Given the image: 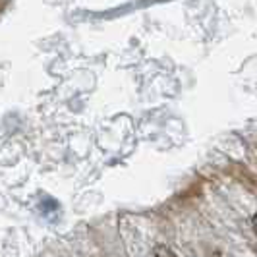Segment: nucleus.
Masks as SVG:
<instances>
[{"label":"nucleus","mask_w":257,"mask_h":257,"mask_svg":"<svg viewBox=\"0 0 257 257\" xmlns=\"http://www.w3.org/2000/svg\"><path fill=\"white\" fill-rule=\"evenodd\" d=\"M153 257H178L168 245H155V249H153Z\"/></svg>","instance_id":"1"}]
</instances>
